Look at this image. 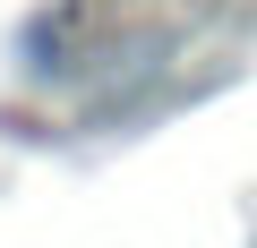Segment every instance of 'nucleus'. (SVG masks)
I'll list each match as a JSON object with an SVG mask.
<instances>
[]
</instances>
